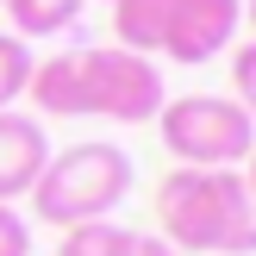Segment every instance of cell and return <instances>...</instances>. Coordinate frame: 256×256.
Segmentation results:
<instances>
[{
    "label": "cell",
    "mask_w": 256,
    "mask_h": 256,
    "mask_svg": "<svg viewBox=\"0 0 256 256\" xmlns=\"http://www.w3.org/2000/svg\"><path fill=\"white\" fill-rule=\"evenodd\" d=\"M38 119H106V125H150L162 112V69L156 56H138L125 44H88L56 50L32 62L25 82Z\"/></svg>",
    "instance_id": "obj_1"
},
{
    "label": "cell",
    "mask_w": 256,
    "mask_h": 256,
    "mask_svg": "<svg viewBox=\"0 0 256 256\" xmlns=\"http://www.w3.org/2000/svg\"><path fill=\"white\" fill-rule=\"evenodd\" d=\"M162 244L182 256H256V200L238 169H175L156 188Z\"/></svg>",
    "instance_id": "obj_2"
},
{
    "label": "cell",
    "mask_w": 256,
    "mask_h": 256,
    "mask_svg": "<svg viewBox=\"0 0 256 256\" xmlns=\"http://www.w3.org/2000/svg\"><path fill=\"white\" fill-rule=\"evenodd\" d=\"M138 188V162L132 150H119L112 138H82L69 150H50L44 175L32 182V219L38 225H88V219H112L125 206V194Z\"/></svg>",
    "instance_id": "obj_3"
},
{
    "label": "cell",
    "mask_w": 256,
    "mask_h": 256,
    "mask_svg": "<svg viewBox=\"0 0 256 256\" xmlns=\"http://www.w3.org/2000/svg\"><path fill=\"white\" fill-rule=\"evenodd\" d=\"M119 44L138 56H169V62H200L225 56L244 32V0H112Z\"/></svg>",
    "instance_id": "obj_4"
},
{
    "label": "cell",
    "mask_w": 256,
    "mask_h": 256,
    "mask_svg": "<svg viewBox=\"0 0 256 256\" xmlns=\"http://www.w3.org/2000/svg\"><path fill=\"white\" fill-rule=\"evenodd\" d=\"M150 125L175 169H244V156L256 150V125L232 94H175Z\"/></svg>",
    "instance_id": "obj_5"
},
{
    "label": "cell",
    "mask_w": 256,
    "mask_h": 256,
    "mask_svg": "<svg viewBox=\"0 0 256 256\" xmlns=\"http://www.w3.org/2000/svg\"><path fill=\"white\" fill-rule=\"evenodd\" d=\"M44 162H50V132H44V119L6 106V112H0V200L19 206V200L32 194V182L44 175Z\"/></svg>",
    "instance_id": "obj_6"
},
{
    "label": "cell",
    "mask_w": 256,
    "mask_h": 256,
    "mask_svg": "<svg viewBox=\"0 0 256 256\" xmlns=\"http://www.w3.org/2000/svg\"><path fill=\"white\" fill-rule=\"evenodd\" d=\"M88 0H6V19H12V38H56L82 19Z\"/></svg>",
    "instance_id": "obj_7"
},
{
    "label": "cell",
    "mask_w": 256,
    "mask_h": 256,
    "mask_svg": "<svg viewBox=\"0 0 256 256\" xmlns=\"http://www.w3.org/2000/svg\"><path fill=\"white\" fill-rule=\"evenodd\" d=\"M138 232L132 225H112V219H88V225H69L62 232L56 256H132Z\"/></svg>",
    "instance_id": "obj_8"
},
{
    "label": "cell",
    "mask_w": 256,
    "mask_h": 256,
    "mask_svg": "<svg viewBox=\"0 0 256 256\" xmlns=\"http://www.w3.org/2000/svg\"><path fill=\"white\" fill-rule=\"evenodd\" d=\"M32 50H25V38H12V32H0V112L6 106H19V94H25V82H32Z\"/></svg>",
    "instance_id": "obj_9"
},
{
    "label": "cell",
    "mask_w": 256,
    "mask_h": 256,
    "mask_svg": "<svg viewBox=\"0 0 256 256\" xmlns=\"http://www.w3.org/2000/svg\"><path fill=\"white\" fill-rule=\"evenodd\" d=\"M232 100L250 112V125H256V38L232 44Z\"/></svg>",
    "instance_id": "obj_10"
},
{
    "label": "cell",
    "mask_w": 256,
    "mask_h": 256,
    "mask_svg": "<svg viewBox=\"0 0 256 256\" xmlns=\"http://www.w3.org/2000/svg\"><path fill=\"white\" fill-rule=\"evenodd\" d=\"M0 256H32V219L0 200Z\"/></svg>",
    "instance_id": "obj_11"
},
{
    "label": "cell",
    "mask_w": 256,
    "mask_h": 256,
    "mask_svg": "<svg viewBox=\"0 0 256 256\" xmlns=\"http://www.w3.org/2000/svg\"><path fill=\"white\" fill-rule=\"evenodd\" d=\"M132 256H182V250H175V244H162V238H138Z\"/></svg>",
    "instance_id": "obj_12"
},
{
    "label": "cell",
    "mask_w": 256,
    "mask_h": 256,
    "mask_svg": "<svg viewBox=\"0 0 256 256\" xmlns=\"http://www.w3.org/2000/svg\"><path fill=\"white\" fill-rule=\"evenodd\" d=\"M238 175H244V188H250V200H256V150L244 156V169H238Z\"/></svg>",
    "instance_id": "obj_13"
},
{
    "label": "cell",
    "mask_w": 256,
    "mask_h": 256,
    "mask_svg": "<svg viewBox=\"0 0 256 256\" xmlns=\"http://www.w3.org/2000/svg\"><path fill=\"white\" fill-rule=\"evenodd\" d=\"M244 25H250V38H256V0H244Z\"/></svg>",
    "instance_id": "obj_14"
},
{
    "label": "cell",
    "mask_w": 256,
    "mask_h": 256,
    "mask_svg": "<svg viewBox=\"0 0 256 256\" xmlns=\"http://www.w3.org/2000/svg\"><path fill=\"white\" fill-rule=\"evenodd\" d=\"M0 6H6V0H0Z\"/></svg>",
    "instance_id": "obj_15"
},
{
    "label": "cell",
    "mask_w": 256,
    "mask_h": 256,
    "mask_svg": "<svg viewBox=\"0 0 256 256\" xmlns=\"http://www.w3.org/2000/svg\"><path fill=\"white\" fill-rule=\"evenodd\" d=\"M106 6H112V0H106Z\"/></svg>",
    "instance_id": "obj_16"
}]
</instances>
